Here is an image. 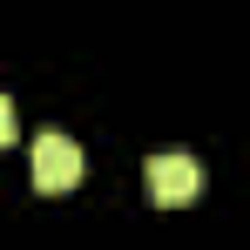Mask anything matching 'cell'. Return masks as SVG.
Segmentation results:
<instances>
[{
    "mask_svg": "<svg viewBox=\"0 0 250 250\" xmlns=\"http://www.w3.org/2000/svg\"><path fill=\"white\" fill-rule=\"evenodd\" d=\"M34 189H75L82 183V149H75V135H61V128H47V135H34Z\"/></svg>",
    "mask_w": 250,
    "mask_h": 250,
    "instance_id": "cell-1",
    "label": "cell"
},
{
    "mask_svg": "<svg viewBox=\"0 0 250 250\" xmlns=\"http://www.w3.org/2000/svg\"><path fill=\"white\" fill-rule=\"evenodd\" d=\"M142 176H149V196H156V203H189V196L203 189V163H196L189 149H156Z\"/></svg>",
    "mask_w": 250,
    "mask_h": 250,
    "instance_id": "cell-2",
    "label": "cell"
}]
</instances>
